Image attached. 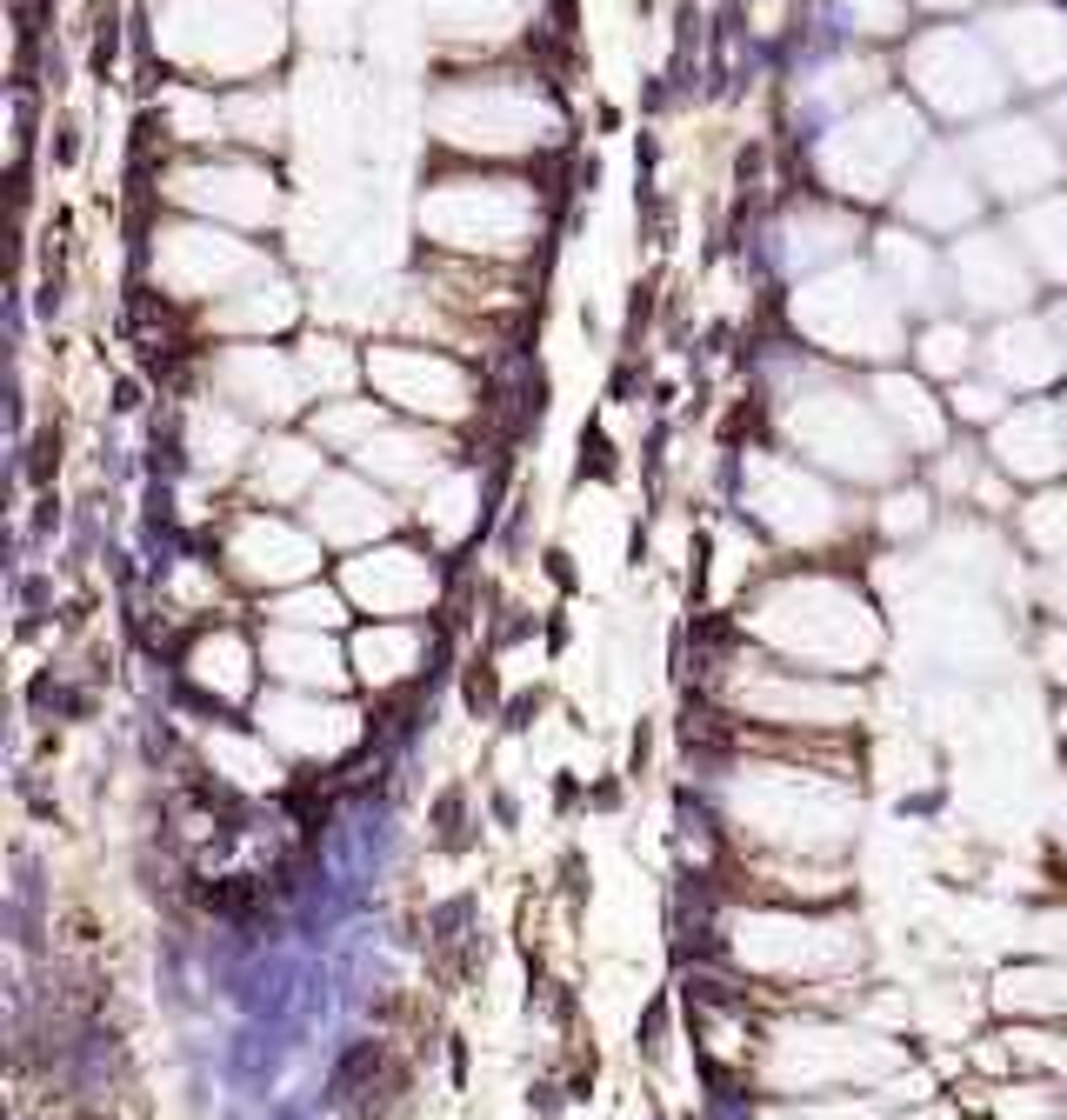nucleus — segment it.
<instances>
[{
	"label": "nucleus",
	"mask_w": 1067,
	"mask_h": 1120,
	"mask_svg": "<svg viewBox=\"0 0 1067 1120\" xmlns=\"http://www.w3.org/2000/svg\"><path fill=\"white\" fill-rule=\"evenodd\" d=\"M734 621L754 647H768V654H781L794 667H814V674H841V680L867 674L888 654V621H881V601L867 593V581L821 567V560L761 574L740 593Z\"/></svg>",
	"instance_id": "obj_1"
},
{
	"label": "nucleus",
	"mask_w": 1067,
	"mask_h": 1120,
	"mask_svg": "<svg viewBox=\"0 0 1067 1120\" xmlns=\"http://www.w3.org/2000/svg\"><path fill=\"white\" fill-rule=\"evenodd\" d=\"M774 421H781L787 447L807 467L854 487H894L901 467H908V447L888 433L874 394H854L827 374H801V387L787 401H774Z\"/></svg>",
	"instance_id": "obj_2"
},
{
	"label": "nucleus",
	"mask_w": 1067,
	"mask_h": 1120,
	"mask_svg": "<svg viewBox=\"0 0 1067 1120\" xmlns=\"http://www.w3.org/2000/svg\"><path fill=\"white\" fill-rule=\"evenodd\" d=\"M740 514L768 547H794V554H835L867 528V508L841 494L835 474L794 454H774V447H754L740 461Z\"/></svg>",
	"instance_id": "obj_3"
},
{
	"label": "nucleus",
	"mask_w": 1067,
	"mask_h": 1120,
	"mask_svg": "<svg viewBox=\"0 0 1067 1120\" xmlns=\"http://www.w3.org/2000/svg\"><path fill=\"white\" fill-rule=\"evenodd\" d=\"M720 694H728V708L768 720V727H841V720L861 714L854 680L794 667L754 641H748V654H734L720 667Z\"/></svg>",
	"instance_id": "obj_4"
},
{
	"label": "nucleus",
	"mask_w": 1067,
	"mask_h": 1120,
	"mask_svg": "<svg viewBox=\"0 0 1067 1120\" xmlns=\"http://www.w3.org/2000/svg\"><path fill=\"white\" fill-rule=\"evenodd\" d=\"M214 547H221L214 567H221L227 581L254 587L261 601L301 587V581H320V554H328L320 534L307 528L301 514H287V508H227L221 528H214Z\"/></svg>",
	"instance_id": "obj_5"
},
{
	"label": "nucleus",
	"mask_w": 1067,
	"mask_h": 1120,
	"mask_svg": "<svg viewBox=\"0 0 1067 1120\" xmlns=\"http://www.w3.org/2000/svg\"><path fill=\"white\" fill-rule=\"evenodd\" d=\"M334 581L354 601V613H368V621H427L447 593V567H441V547L374 540V547L340 560Z\"/></svg>",
	"instance_id": "obj_6"
},
{
	"label": "nucleus",
	"mask_w": 1067,
	"mask_h": 1120,
	"mask_svg": "<svg viewBox=\"0 0 1067 1120\" xmlns=\"http://www.w3.org/2000/svg\"><path fill=\"white\" fill-rule=\"evenodd\" d=\"M360 367H368V381L381 387L387 407L414 413V421H434V427L467 421L474 401H481L474 374H467L461 360H447V354H427V348H374Z\"/></svg>",
	"instance_id": "obj_7"
},
{
	"label": "nucleus",
	"mask_w": 1067,
	"mask_h": 1120,
	"mask_svg": "<svg viewBox=\"0 0 1067 1120\" xmlns=\"http://www.w3.org/2000/svg\"><path fill=\"white\" fill-rule=\"evenodd\" d=\"M301 520L320 534V547L360 554V547H374V540H394L401 508L387 500V487L374 474H360V467H334V474L314 487V500L301 508Z\"/></svg>",
	"instance_id": "obj_8"
},
{
	"label": "nucleus",
	"mask_w": 1067,
	"mask_h": 1120,
	"mask_svg": "<svg viewBox=\"0 0 1067 1120\" xmlns=\"http://www.w3.org/2000/svg\"><path fill=\"white\" fill-rule=\"evenodd\" d=\"M207 381H214V401H227L234 413H247V421H287L301 401H314V394H307V374H301V354H274V348L214 354Z\"/></svg>",
	"instance_id": "obj_9"
},
{
	"label": "nucleus",
	"mask_w": 1067,
	"mask_h": 1120,
	"mask_svg": "<svg viewBox=\"0 0 1067 1120\" xmlns=\"http://www.w3.org/2000/svg\"><path fill=\"white\" fill-rule=\"evenodd\" d=\"M987 454L1007 480L1054 487L1067 474V401H1015L987 427Z\"/></svg>",
	"instance_id": "obj_10"
},
{
	"label": "nucleus",
	"mask_w": 1067,
	"mask_h": 1120,
	"mask_svg": "<svg viewBox=\"0 0 1067 1120\" xmlns=\"http://www.w3.org/2000/svg\"><path fill=\"white\" fill-rule=\"evenodd\" d=\"M254 720H261V740H281L287 754L301 761H334L340 747L360 740V714L334 694H301V688H274L254 700Z\"/></svg>",
	"instance_id": "obj_11"
},
{
	"label": "nucleus",
	"mask_w": 1067,
	"mask_h": 1120,
	"mask_svg": "<svg viewBox=\"0 0 1067 1120\" xmlns=\"http://www.w3.org/2000/svg\"><path fill=\"white\" fill-rule=\"evenodd\" d=\"M348 467L374 474L387 494H421L427 480H441L447 467H454V441H447V433H434L427 421H387Z\"/></svg>",
	"instance_id": "obj_12"
},
{
	"label": "nucleus",
	"mask_w": 1067,
	"mask_h": 1120,
	"mask_svg": "<svg viewBox=\"0 0 1067 1120\" xmlns=\"http://www.w3.org/2000/svg\"><path fill=\"white\" fill-rule=\"evenodd\" d=\"M180 680H187L201 700L214 708H241L261 680V647L241 634V627H201L187 647H180Z\"/></svg>",
	"instance_id": "obj_13"
},
{
	"label": "nucleus",
	"mask_w": 1067,
	"mask_h": 1120,
	"mask_svg": "<svg viewBox=\"0 0 1067 1120\" xmlns=\"http://www.w3.org/2000/svg\"><path fill=\"white\" fill-rule=\"evenodd\" d=\"M261 667L274 688H301V694H340L354 680V660L334 634L314 627H261Z\"/></svg>",
	"instance_id": "obj_14"
},
{
	"label": "nucleus",
	"mask_w": 1067,
	"mask_h": 1120,
	"mask_svg": "<svg viewBox=\"0 0 1067 1120\" xmlns=\"http://www.w3.org/2000/svg\"><path fill=\"white\" fill-rule=\"evenodd\" d=\"M328 474H334L328 447L307 427L301 433H267L254 447V461H247V494H254V508H307Z\"/></svg>",
	"instance_id": "obj_15"
},
{
	"label": "nucleus",
	"mask_w": 1067,
	"mask_h": 1120,
	"mask_svg": "<svg viewBox=\"0 0 1067 1120\" xmlns=\"http://www.w3.org/2000/svg\"><path fill=\"white\" fill-rule=\"evenodd\" d=\"M348 660H354L360 688L387 694L427 667V627L421 621H360L348 634Z\"/></svg>",
	"instance_id": "obj_16"
},
{
	"label": "nucleus",
	"mask_w": 1067,
	"mask_h": 1120,
	"mask_svg": "<svg viewBox=\"0 0 1067 1120\" xmlns=\"http://www.w3.org/2000/svg\"><path fill=\"white\" fill-rule=\"evenodd\" d=\"M254 421L247 413H234L227 401H194L187 407V421H180V454H187V467L194 474H207V480H227L234 467H247L254 461Z\"/></svg>",
	"instance_id": "obj_17"
},
{
	"label": "nucleus",
	"mask_w": 1067,
	"mask_h": 1120,
	"mask_svg": "<svg viewBox=\"0 0 1067 1120\" xmlns=\"http://www.w3.org/2000/svg\"><path fill=\"white\" fill-rule=\"evenodd\" d=\"M874 407H881V421H888V433L908 454H940L948 447V427H954V413H948V401H934L920 381H908V374H874Z\"/></svg>",
	"instance_id": "obj_18"
},
{
	"label": "nucleus",
	"mask_w": 1067,
	"mask_h": 1120,
	"mask_svg": "<svg viewBox=\"0 0 1067 1120\" xmlns=\"http://www.w3.org/2000/svg\"><path fill=\"white\" fill-rule=\"evenodd\" d=\"M414 520H421V534H427V547H461V540H474V528H481V474L474 467H447L441 480H427L421 494H414Z\"/></svg>",
	"instance_id": "obj_19"
},
{
	"label": "nucleus",
	"mask_w": 1067,
	"mask_h": 1120,
	"mask_svg": "<svg viewBox=\"0 0 1067 1120\" xmlns=\"http://www.w3.org/2000/svg\"><path fill=\"white\" fill-rule=\"evenodd\" d=\"M1067 367V348L1054 328H1041V320H1021V328H1001L987 340V374L1001 381L1007 394H1027V387H1047L1054 374Z\"/></svg>",
	"instance_id": "obj_20"
},
{
	"label": "nucleus",
	"mask_w": 1067,
	"mask_h": 1120,
	"mask_svg": "<svg viewBox=\"0 0 1067 1120\" xmlns=\"http://www.w3.org/2000/svg\"><path fill=\"white\" fill-rule=\"evenodd\" d=\"M940 528V494L928 480H894L881 487V500L867 508V534L888 540V547H920Z\"/></svg>",
	"instance_id": "obj_21"
},
{
	"label": "nucleus",
	"mask_w": 1067,
	"mask_h": 1120,
	"mask_svg": "<svg viewBox=\"0 0 1067 1120\" xmlns=\"http://www.w3.org/2000/svg\"><path fill=\"white\" fill-rule=\"evenodd\" d=\"M261 613H267L274 627H314V634H340V627H348V613H354V601L340 593V581H301V587H287V593H267Z\"/></svg>",
	"instance_id": "obj_22"
},
{
	"label": "nucleus",
	"mask_w": 1067,
	"mask_h": 1120,
	"mask_svg": "<svg viewBox=\"0 0 1067 1120\" xmlns=\"http://www.w3.org/2000/svg\"><path fill=\"white\" fill-rule=\"evenodd\" d=\"M387 421H394L387 401H354V394H348V401H320L314 413H307V433H314L328 454H348V461H354Z\"/></svg>",
	"instance_id": "obj_23"
},
{
	"label": "nucleus",
	"mask_w": 1067,
	"mask_h": 1120,
	"mask_svg": "<svg viewBox=\"0 0 1067 1120\" xmlns=\"http://www.w3.org/2000/svg\"><path fill=\"white\" fill-rule=\"evenodd\" d=\"M1015 540L1041 560H1067V487H1035L1015 508Z\"/></svg>",
	"instance_id": "obj_24"
},
{
	"label": "nucleus",
	"mask_w": 1067,
	"mask_h": 1120,
	"mask_svg": "<svg viewBox=\"0 0 1067 1120\" xmlns=\"http://www.w3.org/2000/svg\"><path fill=\"white\" fill-rule=\"evenodd\" d=\"M914 360L928 374H940V381H968L974 374V334L961 328V320H928L914 340Z\"/></svg>",
	"instance_id": "obj_25"
},
{
	"label": "nucleus",
	"mask_w": 1067,
	"mask_h": 1120,
	"mask_svg": "<svg viewBox=\"0 0 1067 1120\" xmlns=\"http://www.w3.org/2000/svg\"><path fill=\"white\" fill-rule=\"evenodd\" d=\"M948 413L961 427H994L1007 413V387L994 381V374H968V381H954L948 387Z\"/></svg>",
	"instance_id": "obj_26"
},
{
	"label": "nucleus",
	"mask_w": 1067,
	"mask_h": 1120,
	"mask_svg": "<svg viewBox=\"0 0 1067 1120\" xmlns=\"http://www.w3.org/2000/svg\"><path fill=\"white\" fill-rule=\"evenodd\" d=\"M1035 601H1041V613H1054V627H1067V560H1041Z\"/></svg>",
	"instance_id": "obj_27"
},
{
	"label": "nucleus",
	"mask_w": 1067,
	"mask_h": 1120,
	"mask_svg": "<svg viewBox=\"0 0 1067 1120\" xmlns=\"http://www.w3.org/2000/svg\"><path fill=\"white\" fill-rule=\"evenodd\" d=\"M1041 660H1047V674H1054L1061 688H1067V627H1054V634L1041 641Z\"/></svg>",
	"instance_id": "obj_28"
},
{
	"label": "nucleus",
	"mask_w": 1067,
	"mask_h": 1120,
	"mask_svg": "<svg viewBox=\"0 0 1067 1120\" xmlns=\"http://www.w3.org/2000/svg\"><path fill=\"white\" fill-rule=\"evenodd\" d=\"M1054 334H1061V348H1067V307H1061V314H1054Z\"/></svg>",
	"instance_id": "obj_29"
},
{
	"label": "nucleus",
	"mask_w": 1067,
	"mask_h": 1120,
	"mask_svg": "<svg viewBox=\"0 0 1067 1120\" xmlns=\"http://www.w3.org/2000/svg\"><path fill=\"white\" fill-rule=\"evenodd\" d=\"M1061 740H1067V708H1061Z\"/></svg>",
	"instance_id": "obj_30"
}]
</instances>
